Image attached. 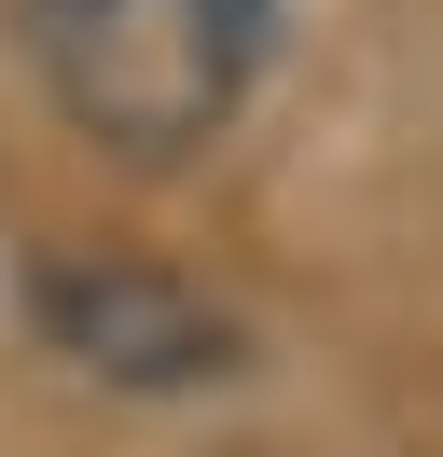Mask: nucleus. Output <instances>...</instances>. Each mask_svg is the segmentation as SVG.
Here are the masks:
<instances>
[{
  "label": "nucleus",
  "mask_w": 443,
  "mask_h": 457,
  "mask_svg": "<svg viewBox=\"0 0 443 457\" xmlns=\"http://www.w3.org/2000/svg\"><path fill=\"white\" fill-rule=\"evenodd\" d=\"M28 319H42V346L70 374H111V388H208V374H236V319L138 250H55L28 278Z\"/></svg>",
  "instance_id": "obj_2"
},
{
  "label": "nucleus",
  "mask_w": 443,
  "mask_h": 457,
  "mask_svg": "<svg viewBox=\"0 0 443 457\" xmlns=\"http://www.w3.org/2000/svg\"><path fill=\"white\" fill-rule=\"evenodd\" d=\"M277 0H28V70L55 125L111 167H180L249 112Z\"/></svg>",
  "instance_id": "obj_1"
}]
</instances>
